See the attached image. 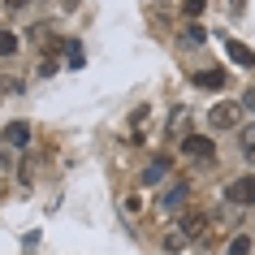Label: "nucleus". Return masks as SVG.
<instances>
[{
	"mask_svg": "<svg viewBox=\"0 0 255 255\" xmlns=\"http://www.w3.org/2000/svg\"><path fill=\"white\" fill-rule=\"evenodd\" d=\"M238 143H242V156H247V160H255V126H247V130H242Z\"/></svg>",
	"mask_w": 255,
	"mask_h": 255,
	"instance_id": "10",
	"label": "nucleus"
},
{
	"mask_svg": "<svg viewBox=\"0 0 255 255\" xmlns=\"http://www.w3.org/2000/svg\"><path fill=\"white\" fill-rule=\"evenodd\" d=\"M182 9H186V13H190V17H199V13H203V9H208V0H182Z\"/></svg>",
	"mask_w": 255,
	"mask_h": 255,
	"instance_id": "14",
	"label": "nucleus"
},
{
	"mask_svg": "<svg viewBox=\"0 0 255 255\" xmlns=\"http://www.w3.org/2000/svg\"><path fill=\"white\" fill-rule=\"evenodd\" d=\"M61 4H65V9H78V0H61Z\"/></svg>",
	"mask_w": 255,
	"mask_h": 255,
	"instance_id": "17",
	"label": "nucleus"
},
{
	"mask_svg": "<svg viewBox=\"0 0 255 255\" xmlns=\"http://www.w3.org/2000/svg\"><path fill=\"white\" fill-rule=\"evenodd\" d=\"M164 177H169V160L160 156V160H151L147 169H143V186H160Z\"/></svg>",
	"mask_w": 255,
	"mask_h": 255,
	"instance_id": "9",
	"label": "nucleus"
},
{
	"mask_svg": "<svg viewBox=\"0 0 255 255\" xmlns=\"http://www.w3.org/2000/svg\"><path fill=\"white\" fill-rule=\"evenodd\" d=\"M182 39H186V43H203V39H208V35H203L199 26H186V30H182Z\"/></svg>",
	"mask_w": 255,
	"mask_h": 255,
	"instance_id": "15",
	"label": "nucleus"
},
{
	"mask_svg": "<svg viewBox=\"0 0 255 255\" xmlns=\"http://www.w3.org/2000/svg\"><path fill=\"white\" fill-rule=\"evenodd\" d=\"M4 143H9V147H26V143H30V126H26V121L4 126Z\"/></svg>",
	"mask_w": 255,
	"mask_h": 255,
	"instance_id": "7",
	"label": "nucleus"
},
{
	"mask_svg": "<svg viewBox=\"0 0 255 255\" xmlns=\"http://www.w3.org/2000/svg\"><path fill=\"white\" fill-rule=\"evenodd\" d=\"M9 4H13V9H22V4H26V0H9Z\"/></svg>",
	"mask_w": 255,
	"mask_h": 255,
	"instance_id": "18",
	"label": "nucleus"
},
{
	"mask_svg": "<svg viewBox=\"0 0 255 255\" xmlns=\"http://www.w3.org/2000/svg\"><path fill=\"white\" fill-rule=\"evenodd\" d=\"M229 203L251 208V203H255V177H238V182H229Z\"/></svg>",
	"mask_w": 255,
	"mask_h": 255,
	"instance_id": "3",
	"label": "nucleus"
},
{
	"mask_svg": "<svg viewBox=\"0 0 255 255\" xmlns=\"http://www.w3.org/2000/svg\"><path fill=\"white\" fill-rule=\"evenodd\" d=\"M182 247H186V238H182V234H164V251H169V255H177Z\"/></svg>",
	"mask_w": 255,
	"mask_h": 255,
	"instance_id": "13",
	"label": "nucleus"
},
{
	"mask_svg": "<svg viewBox=\"0 0 255 255\" xmlns=\"http://www.w3.org/2000/svg\"><path fill=\"white\" fill-rule=\"evenodd\" d=\"M17 52V35L13 30H0V56H13Z\"/></svg>",
	"mask_w": 255,
	"mask_h": 255,
	"instance_id": "11",
	"label": "nucleus"
},
{
	"mask_svg": "<svg viewBox=\"0 0 255 255\" xmlns=\"http://www.w3.org/2000/svg\"><path fill=\"white\" fill-rule=\"evenodd\" d=\"M182 151H186L190 160H212V138L208 134H186L182 138Z\"/></svg>",
	"mask_w": 255,
	"mask_h": 255,
	"instance_id": "2",
	"label": "nucleus"
},
{
	"mask_svg": "<svg viewBox=\"0 0 255 255\" xmlns=\"http://www.w3.org/2000/svg\"><path fill=\"white\" fill-rule=\"evenodd\" d=\"M238 113H242V104H216L208 113V121H212V130H234L238 126Z\"/></svg>",
	"mask_w": 255,
	"mask_h": 255,
	"instance_id": "1",
	"label": "nucleus"
},
{
	"mask_svg": "<svg viewBox=\"0 0 255 255\" xmlns=\"http://www.w3.org/2000/svg\"><path fill=\"white\" fill-rule=\"evenodd\" d=\"M186 195H190V186H186V182H177V186H173V190H169V195L160 199V212H177V208L186 203Z\"/></svg>",
	"mask_w": 255,
	"mask_h": 255,
	"instance_id": "8",
	"label": "nucleus"
},
{
	"mask_svg": "<svg viewBox=\"0 0 255 255\" xmlns=\"http://www.w3.org/2000/svg\"><path fill=\"white\" fill-rule=\"evenodd\" d=\"M190 82L203 87V91H221V87H225V74H221V69H199V74H190Z\"/></svg>",
	"mask_w": 255,
	"mask_h": 255,
	"instance_id": "5",
	"label": "nucleus"
},
{
	"mask_svg": "<svg viewBox=\"0 0 255 255\" xmlns=\"http://www.w3.org/2000/svg\"><path fill=\"white\" fill-rule=\"evenodd\" d=\"M203 229H208V216H203V212H186V216H182V229H177V234H182V238H199Z\"/></svg>",
	"mask_w": 255,
	"mask_h": 255,
	"instance_id": "6",
	"label": "nucleus"
},
{
	"mask_svg": "<svg viewBox=\"0 0 255 255\" xmlns=\"http://www.w3.org/2000/svg\"><path fill=\"white\" fill-rule=\"evenodd\" d=\"M225 255H251V238H242V234H238V238L225 247Z\"/></svg>",
	"mask_w": 255,
	"mask_h": 255,
	"instance_id": "12",
	"label": "nucleus"
},
{
	"mask_svg": "<svg viewBox=\"0 0 255 255\" xmlns=\"http://www.w3.org/2000/svg\"><path fill=\"white\" fill-rule=\"evenodd\" d=\"M242 108H247V113H255V87H251L247 95H242Z\"/></svg>",
	"mask_w": 255,
	"mask_h": 255,
	"instance_id": "16",
	"label": "nucleus"
},
{
	"mask_svg": "<svg viewBox=\"0 0 255 255\" xmlns=\"http://www.w3.org/2000/svg\"><path fill=\"white\" fill-rule=\"evenodd\" d=\"M225 56H229L238 69H251V65H255V52L247 48V43H238V39H225Z\"/></svg>",
	"mask_w": 255,
	"mask_h": 255,
	"instance_id": "4",
	"label": "nucleus"
}]
</instances>
